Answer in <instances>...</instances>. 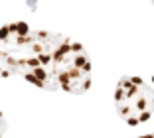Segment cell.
Segmentation results:
<instances>
[{"label":"cell","instance_id":"6da1fadb","mask_svg":"<svg viewBox=\"0 0 154 138\" xmlns=\"http://www.w3.org/2000/svg\"><path fill=\"white\" fill-rule=\"evenodd\" d=\"M117 111L128 124H140L154 112V91L142 79H122L117 87Z\"/></svg>","mask_w":154,"mask_h":138},{"label":"cell","instance_id":"7a4b0ae2","mask_svg":"<svg viewBox=\"0 0 154 138\" xmlns=\"http://www.w3.org/2000/svg\"><path fill=\"white\" fill-rule=\"evenodd\" d=\"M6 128H8V122H6V118H4V115H2V111H0V138L4 136V132H6Z\"/></svg>","mask_w":154,"mask_h":138}]
</instances>
